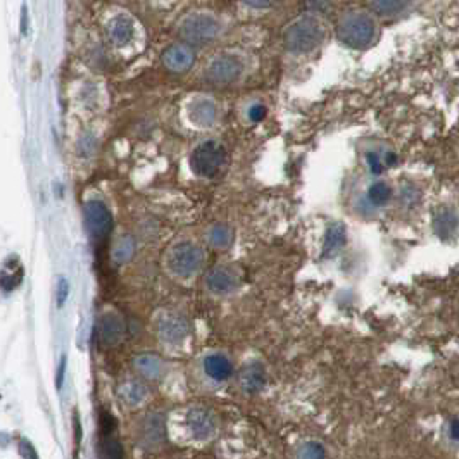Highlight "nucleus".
Here are the masks:
<instances>
[{
  "label": "nucleus",
  "instance_id": "obj_1",
  "mask_svg": "<svg viewBox=\"0 0 459 459\" xmlns=\"http://www.w3.org/2000/svg\"><path fill=\"white\" fill-rule=\"evenodd\" d=\"M396 185L388 176L361 171L347 181L344 206L360 221H377L393 207Z\"/></svg>",
  "mask_w": 459,
  "mask_h": 459
},
{
  "label": "nucleus",
  "instance_id": "obj_2",
  "mask_svg": "<svg viewBox=\"0 0 459 459\" xmlns=\"http://www.w3.org/2000/svg\"><path fill=\"white\" fill-rule=\"evenodd\" d=\"M335 37L350 50H368L380 38V18L368 7H349L335 21Z\"/></svg>",
  "mask_w": 459,
  "mask_h": 459
},
{
  "label": "nucleus",
  "instance_id": "obj_3",
  "mask_svg": "<svg viewBox=\"0 0 459 459\" xmlns=\"http://www.w3.org/2000/svg\"><path fill=\"white\" fill-rule=\"evenodd\" d=\"M330 25L322 14L304 13L292 19L283 30V47L290 56L306 57L326 42Z\"/></svg>",
  "mask_w": 459,
  "mask_h": 459
},
{
  "label": "nucleus",
  "instance_id": "obj_4",
  "mask_svg": "<svg viewBox=\"0 0 459 459\" xmlns=\"http://www.w3.org/2000/svg\"><path fill=\"white\" fill-rule=\"evenodd\" d=\"M356 154L361 171L372 173V175L387 176L388 171L399 164V152L393 147L392 142L384 140V138H361L356 144Z\"/></svg>",
  "mask_w": 459,
  "mask_h": 459
},
{
  "label": "nucleus",
  "instance_id": "obj_5",
  "mask_svg": "<svg viewBox=\"0 0 459 459\" xmlns=\"http://www.w3.org/2000/svg\"><path fill=\"white\" fill-rule=\"evenodd\" d=\"M249 63L238 52H221L209 61L206 68V80L216 87H231L245 78Z\"/></svg>",
  "mask_w": 459,
  "mask_h": 459
},
{
  "label": "nucleus",
  "instance_id": "obj_6",
  "mask_svg": "<svg viewBox=\"0 0 459 459\" xmlns=\"http://www.w3.org/2000/svg\"><path fill=\"white\" fill-rule=\"evenodd\" d=\"M226 163L225 145L214 138L200 142L190 154V168L200 178H214Z\"/></svg>",
  "mask_w": 459,
  "mask_h": 459
},
{
  "label": "nucleus",
  "instance_id": "obj_7",
  "mask_svg": "<svg viewBox=\"0 0 459 459\" xmlns=\"http://www.w3.org/2000/svg\"><path fill=\"white\" fill-rule=\"evenodd\" d=\"M204 262H206V254H204L202 247L195 242H180L169 250L168 266L173 275L180 276V279L195 276L204 268Z\"/></svg>",
  "mask_w": 459,
  "mask_h": 459
},
{
  "label": "nucleus",
  "instance_id": "obj_8",
  "mask_svg": "<svg viewBox=\"0 0 459 459\" xmlns=\"http://www.w3.org/2000/svg\"><path fill=\"white\" fill-rule=\"evenodd\" d=\"M221 32V23L211 13H195L181 21L180 33L187 42L195 45L209 44L218 38Z\"/></svg>",
  "mask_w": 459,
  "mask_h": 459
},
{
  "label": "nucleus",
  "instance_id": "obj_9",
  "mask_svg": "<svg viewBox=\"0 0 459 459\" xmlns=\"http://www.w3.org/2000/svg\"><path fill=\"white\" fill-rule=\"evenodd\" d=\"M430 225L435 237L443 244L459 240V209L453 204H439L430 214Z\"/></svg>",
  "mask_w": 459,
  "mask_h": 459
},
{
  "label": "nucleus",
  "instance_id": "obj_10",
  "mask_svg": "<svg viewBox=\"0 0 459 459\" xmlns=\"http://www.w3.org/2000/svg\"><path fill=\"white\" fill-rule=\"evenodd\" d=\"M242 276L235 266L219 264L206 275V288L214 297H230L240 288Z\"/></svg>",
  "mask_w": 459,
  "mask_h": 459
},
{
  "label": "nucleus",
  "instance_id": "obj_11",
  "mask_svg": "<svg viewBox=\"0 0 459 459\" xmlns=\"http://www.w3.org/2000/svg\"><path fill=\"white\" fill-rule=\"evenodd\" d=\"M85 225L94 238H106L113 228V214L102 200H88L83 207Z\"/></svg>",
  "mask_w": 459,
  "mask_h": 459
},
{
  "label": "nucleus",
  "instance_id": "obj_12",
  "mask_svg": "<svg viewBox=\"0 0 459 459\" xmlns=\"http://www.w3.org/2000/svg\"><path fill=\"white\" fill-rule=\"evenodd\" d=\"M237 385L245 396H257L268 385V368L259 360L247 361L237 373Z\"/></svg>",
  "mask_w": 459,
  "mask_h": 459
},
{
  "label": "nucleus",
  "instance_id": "obj_13",
  "mask_svg": "<svg viewBox=\"0 0 459 459\" xmlns=\"http://www.w3.org/2000/svg\"><path fill=\"white\" fill-rule=\"evenodd\" d=\"M200 368H202L204 378L213 385L226 384L235 373L233 361L228 354L221 353V350H213V353L206 354L200 362Z\"/></svg>",
  "mask_w": 459,
  "mask_h": 459
},
{
  "label": "nucleus",
  "instance_id": "obj_14",
  "mask_svg": "<svg viewBox=\"0 0 459 459\" xmlns=\"http://www.w3.org/2000/svg\"><path fill=\"white\" fill-rule=\"evenodd\" d=\"M187 427L192 437L199 442H207L218 434V420L206 408H192L187 412Z\"/></svg>",
  "mask_w": 459,
  "mask_h": 459
},
{
  "label": "nucleus",
  "instance_id": "obj_15",
  "mask_svg": "<svg viewBox=\"0 0 459 459\" xmlns=\"http://www.w3.org/2000/svg\"><path fill=\"white\" fill-rule=\"evenodd\" d=\"M187 114L190 123L197 128H213L218 123L219 118V107L211 97H195L188 104Z\"/></svg>",
  "mask_w": 459,
  "mask_h": 459
},
{
  "label": "nucleus",
  "instance_id": "obj_16",
  "mask_svg": "<svg viewBox=\"0 0 459 459\" xmlns=\"http://www.w3.org/2000/svg\"><path fill=\"white\" fill-rule=\"evenodd\" d=\"M188 322L180 314H166L159 322V335L164 342L171 345H178L188 337Z\"/></svg>",
  "mask_w": 459,
  "mask_h": 459
},
{
  "label": "nucleus",
  "instance_id": "obj_17",
  "mask_svg": "<svg viewBox=\"0 0 459 459\" xmlns=\"http://www.w3.org/2000/svg\"><path fill=\"white\" fill-rule=\"evenodd\" d=\"M366 4L380 19H399L416 6V0H366Z\"/></svg>",
  "mask_w": 459,
  "mask_h": 459
},
{
  "label": "nucleus",
  "instance_id": "obj_18",
  "mask_svg": "<svg viewBox=\"0 0 459 459\" xmlns=\"http://www.w3.org/2000/svg\"><path fill=\"white\" fill-rule=\"evenodd\" d=\"M194 61L195 57H194V52H192V49L181 44L171 45V47L166 49L163 54L164 66L169 69V71H175V73H183L187 71V69H190L192 66H194Z\"/></svg>",
  "mask_w": 459,
  "mask_h": 459
},
{
  "label": "nucleus",
  "instance_id": "obj_19",
  "mask_svg": "<svg viewBox=\"0 0 459 459\" xmlns=\"http://www.w3.org/2000/svg\"><path fill=\"white\" fill-rule=\"evenodd\" d=\"M292 456L299 459H323L330 458V446L322 439L304 437L292 447Z\"/></svg>",
  "mask_w": 459,
  "mask_h": 459
},
{
  "label": "nucleus",
  "instance_id": "obj_20",
  "mask_svg": "<svg viewBox=\"0 0 459 459\" xmlns=\"http://www.w3.org/2000/svg\"><path fill=\"white\" fill-rule=\"evenodd\" d=\"M166 439V423L161 415H149L140 428V441L144 446H161Z\"/></svg>",
  "mask_w": 459,
  "mask_h": 459
},
{
  "label": "nucleus",
  "instance_id": "obj_21",
  "mask_svg": "<svg viewBox=\"0 0 459 459\" xmlns=\"http://www.w3.org/2000/svg\"><path fill=\"white\" fill-rule=\"evenodd\" d=\"M347 240V231L342 223L333 221L328 225L325 233V242H323V256L333 257L344 249Z\"/></svg>",
  "mask_w": 459,
  "mask_h": 459
},
{
  "label": "nucleus",
  "instance_id": "obj_22",
  "mask_svg": "<svg viewBox=\"0 0 459 459\" xmlns=\"http://www.w3.org/2000/svg\"><path fill=\"white\" fill-rule=\"evenodd\" d=\"M100 341L106 345H114L121 341L123 331H125V325L123 319L118 314H106L100 319Z\"/></svg>",
  "mask_w": 459,
  "mask_h": 459
},
{
  "label": "nucleus",
  "instance_id": "obj_23",
  "mask_svg": "<svg viewBox=\"0 0 459 459\" xmlns=\"http://www.w3.org/2000/svg\"><path fill=\"white\" fill-rule=\"evenodd\" d=\"M107 33H109V38L113 40V44L126 45L131 38H133V21H131L128 16L114 18L113 21L109 23V26H107Z\"/></svg>",
  "mask_w": 459,
  "mask_h": 459
},
{
  "label": "nucleus",
  "instance_id": "obj_24",
  "mask_svg": "<svg viewBox=\"0 0 459 459\" xmlns=\"http://www.w3.org/2000/svg\"><path fill=\"white\" fill-rule=\"evenodd\" d=\"M206 240L207 244L214 247V249L225 250L233 244V230H231L228 225H223V223L213 225L209 230H207Z\"/></svg>",
  "mask_w": 459,
  "mask_h": 459
},
{
  "label": "nucleus",
  "instance_id": "obj_25",
  "mask_svg": "<svg viewBox=\"0 0 459 459\" xmlns=\"http://www.w3.org/2000/svg\"><path fill=\"white\" fill-rule=\"evenodd\" d=\"M441 441L443 447L453 453H459V415L446 418L441 428Z\"/></svg>",
  "mask_w": 459,
  "mask_h": 459
},
{
  "label": "nucleus",
  "instance_id": "obj_26",
  "mask_svg": "<svg viewBox=\"0 0 459 459\" xmlns=\"http://www.w3.org/2000/svg\"><path fill=\"white\" fill-rule=\"evenodd\" d=\"M269 107L266 104V100L262 99H250L249 102H245L244 111H242V118L247 125H259L268 118Z\"/></svg>",
  "mask_w": 459,
  "mask_h": 459
},
{
  "label": "nucleus",
  "instance_id": "obj_27",
  "mask_svg": "<svg viewBox=\"0 0 459 459\" xmlns=\"http://www.w3.org/2000/svg\"><path fill=\"white\" fill-rule=\"evenodd\" d=\"M135 368L138 369L142 377L149 378V380H157L164 373L163 361L156 356H138L135 360Z\"/></svg>",
  "mask_w": 459,
  "mask_h": 459
},
{
  "label": "nucleus",
  "instance_id": "obj_28",
  "mask_svg": "<svg viewBox=\"0 0 459 459\" xmlns=\"http://www.w3.org/2000/svg\"><path fill=\"white\" fill-rule=\"evenodd\" d=\"M121 396L130 406H137V404H140L142 400L145 399L147 391H145V387H142L140 384H137V381H130V384H126L125 387L121 388Z\"/></svg>",
  "mask_w": 459,
  "mask_h": 459
},
{
  "label": "nucleus",
  "instance_id": "obj_29",
  "mask_svg": "<svg viewBox=\"0 0 459 459\" xmlns=\"http://www.w3.org/2000/svg\"><path fill=\"white\" fill-rule=\"evenodd\" d=\"M23 280V269L21 266L16 268V271H11V268H4L2 271H0V287L4 288V290H13V288H16L19 283H21Z\"/></svg>",
  "mask_w": 459,
  "mask_h": 459
},
{
  "label": "nucleus",
  "instance_id": "obj_30",
  "mask_svg": "<svg viewBox=\"0 0 459 459\" xmlns=\"http://www.w3.org/2000/svg\"><path fill=\"white\" fill-rule=\"evenodd\" d=\"M133 252H135V242L131 240L130 237H125L121 238V240L118 242V245L114 247L113 257L116 262H126L128 259H131Z\"/></svg>",
  "mask_w": 459,
  "mask_h": 459
},
{
  "label": "nucleus",
  "instance_id": "obj_31",
  "mask_svg": "<svg viewBox=\"0 0 459 459\" xmlns=\"http://www.w3.org/2000/svg\"><path fill=\"white\" fill-rule=\"evenodd\" d=\"M123 447L121 443L118 441H114V439H109L107 437L106 441L102 442V456L106 458H123Z\"/></svg>",
  "mask_w": 459,
  "mask_h": 459
},
{
  "label": "nucleus",
  "instance_id": "obj_32",
  "mask_svg": "<svg viewBox=\"0 0 459 459\" xmlns=\"http://www.w3.org/2000/svg\"><path fill=\"white\" fill-rule=\"evenodd\" d=\"M56 294H57V306L63 307L66 304V300H68V295H69V283L64 276H59Z\"/></svg>",
  "mask_w": 459,
  "mask_h": 459
},
{
  "label": "nucleus",
  "instance_id": "obj_33",
  "mask_svg": "<svg viewBox=\"0 0 459 459\" xmlns=\"http://www.w3.org/2000/svg\"><path fill=\"white\" fill-rule=\"evenodd\" d=\"M114 428H116V422L113 416H111L109 412H102V415H100V430H102L104 437H109V435L114 432Z\"/></svg>",
  "mask_w": 459,
  "mask_h": 459
},
{
  "label": "nucleus",
  "instance_id": "obj_34",
  "mask_svg": "<svg viewBox=\"0 0 459 459\" xmlns=\"http://www.w3.org/2000/svg\"><path fill=\"white\" fill-rule=\"evenodd\" d=\"M279 0H242V4H245L247 7L254 11H268L271 9Z\"/></svg>",
  "mask_w": 459,
  "mask_h": 459
},
{
  "label": "nucleus",
  "instance_id": "obj_35",
  "mask_svg": "<svg viewBox=\"0 0 459 459\" xmlns=\"http://www.w3.org/2000/svg\"><path fill=\"white\" fill-rule=\"evenodd\" d=\"M66 356L61 357V362H59V368H57V377H56V387L57 391H61L63 388V384H64V375H66Z\"/></svg>",
  "mask_w": 459,
  "mask_h": 459
},
{
  "label": "nucleus",
  "instance_id": "obj_36",
  "mask_svg": "<svg viewBox=\"0 0 459 459\" xmlns=\"http://www.w3.org/2000/svg\"><path fill=\"white\" fill-rule=\"evenodd\" d=\"M19 449H21V456L23 458H32V459H37L38 458V454L35 453V449L32 447V443H30L28 441H21V443H19Z\"/></svg>",
  "mask_w": 459,
  "mask_h": 459
},
{
  "label": "nucleus",
  "instance_id": "obj_37",
  "mask_svg": "<svg viewBox=\"0 0 459 459\" xmlns=\"http://www.w3.org/2000/svg\"><path fill=\"white\" fill-rule=\"evenodd\" d=\"M75 422H73V425H75V443L78 446L80 441H82V427H80V420H78V415L75 412Z\"/></svg>",
  "mask_w": 459,
  "mask_h": 459
},
{
  "label": "nucleus",
  "instance_id": "obj_38",
  "mask_svg": "<svg viewBox=\"0 0 459 459\" xmlns=\"http://www.w3.org/2000/svg\"><path fill=\"white\" fill-rule=\"evenodd\" d=\"M26 19H28V16H26V7H23V16H21V32H23V35L26 33V25H25Z\"/></svg>",
  "mask_w": 459,
  "mask_h": 459
}]
</instances>
